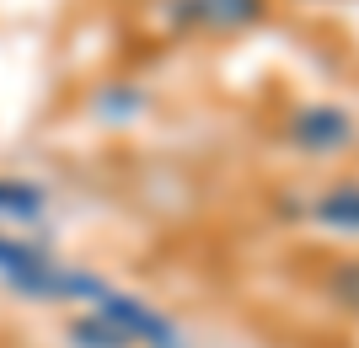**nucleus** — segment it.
<instances>
[{"mask_svg":"<svg viewBox=\"0 0 359 348\" xmlns=\"http://www.w3.org/2000/svg\"><path fill=\"white\" fill-rule=\"evenodd\" d=\"M285 145L311 161H338L359 145V118L338 102H306L285 118Z\"/></svg>","mask_w":359,"mask_h":348,"instance_id":"obj_1","label":"nucleus"},{"mask_svg":"<svg viewBox=\"0 0 359 348\" xmlns=\"http://www.w3.org/2000/svg\"><path fill=\"white\" fill-rule=\"evenodd\" d=\"M97 316L107 321V327H118L129 343H150V348H182V337H177V327L156 311V305H145V300H135V295H123V289H113V284H102L97 295Z\"/></svg>","mask_w":359,"mask_h":348,"instance_id":"obj_2","label":"nucleus"},{"mask_svg":"<svg viewBox=\"0 0 359 348\" xmlns=\"http://www.w3.org/2000/svg\"><path fill=\"white\" fill-rule=\"evenodd\" d=\"M311 220L322 230H332V236H359V182L354 177L327 182V188L311 198Z\"/></svg>","mask_w":359,"mask_h":348,"instance_id":"obj_3","label":"nucleus"},{"mask_svg":"<svg viewBox=\"0 0 359 348\" xmlns=\"http://www.w3.org/2000/svg\"><path fill=\"white\" fill-rule=\"evenodd\" d=\"M269 16V0H198V27L210 32H247Z\"/></svg>","mask_w":359,"mask_h":348,"instance_id":"obj_4","label":"nucleus"},{"mask_svg":"<svg viewBox=\"0 0 359 348\" xmlns=\"http://www.w3.org/2000/svg\"><path fill=\"white\" fill-rule=\"evenodd\" d=\"M322 295H327L338 311L359 316V258H332L322 273Z\"/></svg>","mask_w":359,"mask_h":348,"instance_id":"obj_5","label":"nucleus"},{"mask_svg":"<svg viewBox=\"0 0 359 348\" xmlns=\"http://www.w3.org/2000/svg\"><path fill=\"white\" fill-rule=\"evenodd\" d=\"M43 214V188L22 177H0V220H38Z\"/></svg>","mask_w":359,"mask_h":348,"instance_id":"obj_6","label":"nucleus"},{"mask_svg":"<svg viewBox=\"0 0 359 348\" xmlns=\"http://www.w3.org/2000/svg\"><path fill=\"white\" fill-rule=\"evenodd\" d=\"M97 113L102 118H135V113H145V91L140 86H102Z\"/></svg>","mask_w":359,"mask_h":348,"instance_id":"obj_7","label":"nucleus"},{"mask_svg":"<svg viewBox=\"0 0 359 348\" xmlns=\"http://www.w3.org/2000/svg\"><path fill=\"white\" fill-rule=\"evenodd\" d=\"M70 333H75V343H86V348H129V337H123L118 327H107L102 316H86V321H75Z\"/></svg>","mask_w":359,"mask_h":348,"instance_id":"obj_8","label":"nucleus"}]
</instances>
